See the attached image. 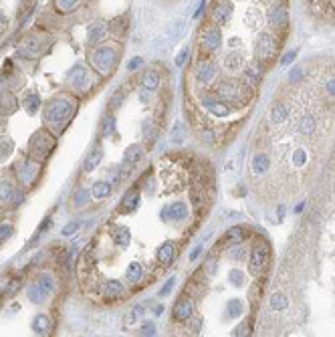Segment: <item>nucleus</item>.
<instances>
[{
  "label": "nucleus",
  "mask_w": 335,
  "mask_h": 337,
  "mask_svg": "<svg viewBox=\"0 0 335 337\" xmlns=\"http://www.w3.org/2000/svg\"><path fill=\"white\" fill-rule=\"evenodd\" d=\"M214 91H216V95L229 105L230 103L232 105H243V103L248 101L252 89H248L245 83H240V81H236V79H220L216 83V87H214Z\"/></svg>",
  "instance_id": "nucleus-1"
},
{
  "label": "nucleus",
  "mask_w": 335,
  "mask_h": 337,
  "mask_svg": "<svg viewBox=\"0 0 335 337\" xmlns=\"http://www.w3.org/2000/svg\"><path fill=\"white\" fill-rule=\"evenodd\" d=\"M89 63L101 77L111 75V71L117 65V49L111 45H99L93 47V51L89 53Z\"/></svg>",
  "instance_id": "nucleus-2"
},
{
  "label": "nucleus",
  "mask_w": 335,
  "mask_h": 337,
  "mask_svg": "<svg viewBox=\"0 0 335 337\" xmlns=\"http://www.w3.org/2000/svg\"><path fill=\"white\" fill-rule=\"evenodd\" d=\"M73 109H75V105L69 99H63V97L53 99L45 107V124L51 129H55L57 124H61L65 127V121L73 115Z\"/></svg>",
  "instance_id": "nucleus-3"
},
{
  "label": "nucleus",
  "mask_w": 335,
  "mask_h": 337,
  "mask_svg": "<svg viewBox=\"0 0 335 337\" xmlns=\"http://www.w3.org/2000/svg\"><path fill=\"white\" fill-rule=\"evenodd\" d=\"M53 145H55V136L53 133H47V131H38L33 136L31 140V147H29V156L36 161H41L45 158H49Z\"/></svg>",
  "instance_id": "nucleus-4"
},
{
  "label": "nucleus",
  "mask_w": 335,
  "mask_h": 337,
  "mask_svg": "<svg viewBox=\"0 0 335 337\" xmlns=\"http://www.w3.org/2000/svg\"><path fill=\"white\" fill-rule=\"evenodd\" d=\"M216 63H214L212 57H198L196 63H194V77L198 81V85L202 87H208L216 81Z\"/></svg>",
  "instance_id": "nucleus-5"
},
{
  "label": "nucleus",
  "mask_w": 335,
  "mask_h": 337,
  "mask_svg": "<svg viewBox=\"0 0 335 337\" xmlns=\"http://www.w3.org/2000/svg\"><path fill=\"white\" fill-rule=\"evenodd\" d=\"M266 263H269V247L264 242H259L257 247L252 248L250 257H248V271L252 277H261Z\"/></svg>",
  "instance_id": "nucleus-6"
},
{
  "label": "nucleus",
  "mask_w": 335,
  "mask_h": 337,
  "mask_svg": "<svg viewBox=\"0 0 335 337\" xmlns=\"http://www.w3.org/2000/svg\"><path fill=\"white\" fill-rule=\"evenodd\" d=\"M69 85L75 93L83 95V93H87L89 87H91V73L85 69L83 65H75L71 75H69Z\"/></svg>",
  "instance_id": "nucleus-7"
},
{
  "label": "nucleus",
  "mask_w": 335,
  "mask_h": 337,
  "mask_svg": "<svg viewBox=\"0 0 335 337\" xmlns=\"http://www.w3.org/2000/svg\"><path fill=\"white\" fill-rule=\"evenodd\" d=\"M263 75H264V65L250 59V61H247L245 69H243V83L248 89H254V87H259V83L263 81Z\"/></svg>",
  "instance_id": "nucleus-8"
},
{
  "label": "nucleus",
  "mask_w": 335,
  "mask_h": 337,
  "mask_svg": "<svg viewBox=\"0 0 335 337\" xmlns=\"http://www.w3.org/2000/svg\"><path fill=\"white\" fill-rule=\"evenodd\" d=\"M200 103H202V107L214 117H229L230 115V105L222 101L218 95H204L202 99H200Z\"/></svg>",
  "instance_id": "nucleus-9"
},
{
  "label": "nucleus",
  "mask_w": 335,
  "mask_h": 337,
  "mask_svg": "<svg viewBox=\"0 0 335 337\" xmlns=\"http://www.w3.org/2000/svg\"><path fill=\"white\" fill-rule=\"evenodd\" d=\"M172 317H174V321H180V323L190 321L194 317V301L190 297H184L182 295L172 309Z\"/></svg>",
  "instance_id": "nucleus-10"
},
{
  "label": "nucleus",
  "mask_w": 335,
  "mask_h": 337,
  "mask_svg": "<svg viewBox=\"0 0 335 337\" xmlns=\"http://www.w3.org/2000/svg\"><path fill=\"white\" fill-rule=\"evenodd\" d=\"M143 158V147L140 143H133L129 145L125 154H123V161H122V168H119V172L123 174V176H129V170L136 168V164Z\"/></svg>",
  "instance_id": "nucleus-11"
},
{
  "label": "nucleus",
  "mask_w": 335,
  "mask_h": 337,
  "mask_svg": "<svg viewBox=\"0 0 335 337\" xmlns=\"http://www.w3.org/2000/svg\"><path fill=\"white\" fill-rule=\"evenodd\" d=\"M247 65V57L245 53H238V51H229L222 55V67L226 73H238L243 71Z\"/></svg>",
  "instance_id": "nucleus-12"
},
{
  "label": "nucleus",
  "mask_w": 335,
  "mask_h": 337,
  "mask_svg": "<svg viewBox=\"0 0 335 337\" xmlns=\"http://www.w3.org/2000/svg\"><path fill=\"white\" fill-rule=\"evenodd\" d=\"M109 33H113L109 24H105V22H95V24H91L89 31H87V45H89V47H99V45H103V40L107 38V35H109Z\"/></svg>",
  "instance_id": "nucleus-13"
},
{
  "label": "nucleus",
  "mask_w": 335,
  "mask_h": 337,
  "mask_svg": "<svg viewBox=\"0 0 335 337\" xmlns=\"http://www.w3.org/2000/svg\"><path fill=\"white\" fill-rule=\"evenodd\" d=\"M162 218L172 220V222L186 220L188 218V204H184V202H174V204H170L162 210Z\"/></svg>",
  "instance_id": "nucleus-14"
},
{
  "label": "nucleus",
  "mask_w": 335,
  "mask_h": 337,
  "mask_svg": "<svg viewBox=\"0 0 335 337\" xmlns=\"http://www.w3.org/2000/svg\"><path fill=\"white\" fill-rule=\"evenodd\" d=\"M18 176L24 184H31L35 178H36V174H38V161L33 160V158H24L20 164H18Z\"/></svg>",
  "instance_id": "nucleus-15"
},
{
  "label": "nucleus",
  "mask_w": 335,
  "mask_h": 337,
  "mask_svg": "<svg viewBox=\"0 0 335 337\" xmlns=\"http://www.w3.org/2000/svg\"><path fill=\"white\" fill-rule=\"evenodd\" d=\"M159 83H162V77H159L158 71L150 69V71H143V75L140 77V85L143 87V91H158L159 89Z\"/></svg>",
  "instance_id": "nucleus-16"
},
{
  "label": "nucleus",
  "mask_w": 335,
  "mask_h": 337,
  "mask_svg": "<svg viewBox=\"0 0 335 337\" xmlns=\"http://www.w3.org/2000/svg\"><path fill=\"white\" fill-rule=\"evenodd\" d=\"M156 259H158V263L162 266L172 265V261L176 259V245H174V242H164V245L158 248Z\"/></svg>",
  "instance_id": "nucleus-17"
},
{
  "label": "nucleus",
  "mask_w": 335,
  "mask_h": 337,
  "mask_svg": "<svg viewBox=\"0 0 335 337\" xmlns=\"http://www.w3.org/2000/svg\"><path fill=\"white\" fill-rule=\"evenodd\" d=\"M247 238V231L243 226H232L229 232L224 234V245L226 247H234V245H240V242H245Z\"/></svg>",
  "instance_id": "nucleus-18"
},
{
  "label": "nucleus",
  "mask_w": 335,
  "mask_h": 337,
  "mask_svg": "<svg viewBox=\"0 0 335 337\" xmlns=\"http://www.w3.org/2000/svg\"><path fill=\"white\" fill-rule=\"evenodd\" d=\"M138 204H140V190L133 188V190H129L122 200V212H133L138 208Z\"/></svg>",
  "instance_id": "nucleus-19"
},
{
  "label": "nucleus",
  "mask_w": 335,
  "mask_h": 337,
  "mask_svg": "<svg viewBox=\"0 0 335 337\" xmlns=\"http://www.w3.org/2000/svg\"><path fill=\"white\" fill-rule=\"evenodd\" d=\"M123 293V285L119 281H109L105 285V289H103V299H107V301H115V299H119V295Z\"/></svg>",
  "instance_id": "nucleus-20"
},
{
  "label": "nucleus",
  "mask_w": 335,
  "mask_h": 337,
  "mask_svg": "<svg viewBox=\"0 0 335 337\" xmlns=\"http://www.w3.org/2000/svg\"><path fill=\"white\" fill-rule=\"evenodd\" d=\"M269 166H271V160L266 154H257L252 158V172L257 176H263L264 172H269Z\"/></svg>",
  "instance_id": "nucleus-21"
},
{
  "label": "nucleus",
  "mask_w": 335,
  "mask_h": 337,
  "mask_svg": "<svg viewBox=\"0 0 335 337\" xmlns=\"http://www.w3.org/2000/svg\"><path fill=\"white\" fill-rule=\"evenodd\" d=\"M269 117H271V124L281 125V124H285V121H287V117H289V109H287V107H285L283 103H275Z\"/></svg>",
  "instance_id": "nucleus-22"
},
{
  "label": "nucleus",
  "mask_w": 335,
  "mask_h": 337,
  "mask_svg": "<svg viewBox=\"0 0 335 337\" xmlns=\"http://www.w3.org/2000/svg\"><path fill=\"white\" fill-rule=\"evenodd\" d=\"M315 117L313 115H303L299 119V124H297V131L303 133V136H313V131H315Z\"/></svg>",
  "instance_id": "nucleus-23"
},
{
  "label": "nucleus",
  "mask_w": 335,
  "mask_h": 337,
  "mask_svg": "<svg viewBox=\"0 0 335 337\" xmlns=\"http://www.w3.org/2000/svg\"><path fill=\"white\" fill-rule=\"evenodd\" d=\"M103 160V150L101 147H97V150H93L89 156H87V160H85V164H83V172H93L97 166H99V161Z\"/></svg>",
  "instance_id": "nucleus-24"
},
{
  "label": "nucleus",
  "mask_w": 335,
  "mask_h": 337,
  "mask_svg": "<svg viewBox=\"0 0 335 337\" xmlns=\"http://www.w3.org/2000/svg\"><path fill=\"white\" fill-rule=\"evenodd\" d=\"M17 107H18V103H17L15 95H12L10 91H2V93H0V109L6 111V113H12Z\"/></svg>",
  "instance_id": "nucleus-25"
},
{
  "label": "nucleus",
  "mask_w": 335,
  "mask_h": 337,
  "mask_svg": "<svg viewBox=\"0 0 335 337\" xmlns=\"http://www.w3.org/2000/svg\"><path fill=\"white\" fill-rule=\"evenodd\" d=\"M113 192V186L109 184V182H105V180H99V182H95L93 184V190H91V194L95 196V198H107Z\"/></svg>",
  "instance_id": "nucleus-26"
},
{
  "label": "nucleus",
  "mask_w": 335,
  "mask_h": 337,
  "mask_svg": "<svg viewBox=\"0 0 335 337\" xmlns=\"http://www.w3.org/2000/svg\"><path fill=\"white\" fill-rule=\"evenodd\" d=\"M113 240H115L122 248H125V247L129 245V242H131L129 228H125V226H115V231H113Z\"/></svg>",
  "instance_id": "nucleus-27"
},
{
  "label": "nucleus",
  "mask_w": 335,
  "mask_h": 337,
  "mask_svg": "<svg viewBox=\"0 0 335 337\" xmlns=\"http://www.w3.org/2000/svg\"><path fill=\"white\" fill-rule=\"evenodd\" d=\"M141 277H143V268H141V265L131 263V265L127 266V271H125V279H127L129 283H133V285H138V283L141 281Z\"/></svg>",
  "instance_id": "nucleus-28"
},
{
  "label": "nucleus",
  "mask_w": 335,
  "mask_h": 337,
  "mask_svg": "<svg viewBox=\"0 0 335 337\" xmlns=\"http://www.w3.org/2000/svg\"><path fill=\"white\" fill-rule=\"evenodd\" d=\"M36 285L41 287V289H43L47 295H51V293H53V289H55V279H53V275H51V273H41V275H38Z\"/></svg>",
  "instance_id": "nucleus-29"
},
{
  "label": "nucleus",
  "mask_w": 335,
  "mask_h": 337,
  "mask_svg": "<svg viewBox=\"0 0 335 337\" xmlns=\"http://www.w3.org/2000/svg\"><path fill=\"white\" fill-rule=\"evenodd\" d=\"M15 198V186L10 180H0V202H10Z\"/></svg>",
  "instance_id": "nucleus-30"
},
{
  "label": "nucleus",
  "mask_w": 335,
  "mask_h": 337,
  "mask_svg": "<svg viewBox=\"0 0 335 337\" xmlns=\"http://www.w3.org/2000/svg\"><path fill=\"white\" fill-rule=\"evenodd\" d=\"M26 295H29V299L33 301V303H45V299L49 297V295L38 287V285H31L29 287V291H26Z\"/></svg>",
  "instance_id": "nucleus-31"
},
{
  "label": "nucleus",
  "mask_w": 335,
  "mask_h": 337,
  "mask_svg": "<svg viewBox=\"0 0 335 337\" xmlns=\"http://www.w3.org/2000/svg\"><path fill=\"white\" fill-rule=\"evenodd\" d=\"M89 196H91V192L87 190V188H79V190L75 192V196H73V206L75 208H83L89 202Z\"/></svg>",
  "instance_id": "nucleus-32"
},
{
  "label": "nucleus",
  "mask_w": 335,
  "mask_h": 337,
  "mask_svg": "<svg viewBox=\"0 0 335 337\" xmlns=\"http://www.w3.org/2000/svg\"><path fill=\"white\" fill-rule=\"evenodd\" d=\"M243 311H245V305H243V301H238V299H232V301H229V305H226V315L229 317H240L243 315Z\"/></svg>",
  "instance_id": "nucleus-33"
},
{
  "label": "nucleus",
  "mask_w": 335,
  "mask_h": 337,
  "mask_svg": "<svg viewBox=\"0 0 335 337\" xmlns=\"http://www.w3.org/2000/svg\"><path fill=\"white\" fill-rule=\"evenodd\" d=\"M287 305H289V299H287L285 293H273L271 307L275 309V311H283V309H287Z\"/></svg>",
  "instance_id": "nucleus-34"
},
{
  "label": "nucleus",
  "mask_w": 335,
  "mask_h": 337,
  "mask_svg": "<svg viewBox=\"0 0 335 337\" xmlns=\"http://www.w3.org/2000/svg\"><path fill=\"white\" fill-rule=\"evenodd\" d=\"M79 2H81V0H55V10L57 12H61V15H67V12H71Z\"/></svg>",
  "instance_id": "nucleus-35"
},
{
  "label": "nucleus",
  "mask_w": 335,
  "mask_h": 337,
  "mask_svg": "<svg viewBox=\"0 0 335 337\" xmlns=\"http://www.w3.org/2000/svg\"><path fill=\"white\" fill-rule=\"evenodd\" d=\"M38 105H41V97H38V93H29V95L24 97V107H26V111H29L31 115L36 113Z\"/></svg>",
  "instance_id": "nucleus-36"
},
{
  "label": "nucleus",
  "mask_w": 335,
  "mask_h": 337,
  "mask_svg": "<svg viewBox=\"0 0 335 337\" xmlns=\"http://www.w3.org/2000/svg\"><path fill=\"white\" fill-rule=\"evenodd\" d=\"M49 327H51V321L47 319V315H38V317L33 321V329H35L36 333H45V331H49Z\"/></svg>",
  "instance_id": "nucleus-37"
},
{
  "label": "nucleus",
  "mask_w": 335,
  "mask_h": 337,
  "mask_svg": "<svg viewBox=\"0 0 335 337\" xmlns=\"http://www.w3.org/2000/svg\"><path fill=\"white\" fill-rule=\"evenodd\" d=\"M115 129V117H113V113L109 111V113H105V117H103V125H101V133L103 136H109V133Z\"/></svg>",
  "instance_id": "nucleus-38"
},
{
  "label": "nucleus",
  "mask_w": 335,
  "mask_h": 337,
  "mask_svg": "<svg viewBox=\"0 0 335 337\" xmlns=\"http://www.w3.org/2000/svg\"><path fill=\"white\" fill-rule=\"evenodd\" d=\"M190 198H192V206L198 210L200 206L204 204V194H202V186H196L194 190L190 192Z\"/></svg>",
  "instance_id": "nucleus-39"
},
{
  "label": "nucleus",
  "mask_w": 335,
  "mask_h": 337,
  "mask_svg": "<svg viewBox=\"0 0 335 337\" xmlns=\"http://www.w3.org/2000/svg\"><path fill=\"white\" fill-rule=\"evenodd\" d=\"M229 281L234 287H243L245 285V273L240 271V268H232V271L229 273Z\"/></svg>",
  "instance_id": "nucleus-40"
},
{
  "label": "nucleus",
  "mask_w": 335,
  "mask_h": 337,
  "mask_svg": "<svg viewBox=\"0 0 335 337\" xmlns=\"http://www.w3.org/2000/svg\"><path fill=\"white\" fill-rule=\"evenodd\" d=\"M12 147H15V145H12V140L10 138H6V136L0 138V160H2L4 156H8L12 152Z\"/></svg>",
  "instance_id": "nucleus-41"
},
{
  "label": "nucleus",
  "mask_w": 335,
  "mask_h": 337,
  "mask_svg": "<svg viewBox=\"0 0 335 337\" xmlns=\"http://www.w3.org/2000/svg\"><path fill=\"white\" fill-rule=\"evenodd\" d=\"M123 97H125V91H117V93H115V95L111 97V101H109V111L117 109V105H122Z\"/></svg>",
  "instance_id": "nucleus-42"
},
{
  "label": "nucleus",
  "mask_w": 335,
  "mask_h": 337,
  "mask_svg": "<svg viewBox=\"0 0 335 337\" xmlns=\"http://www.w3.org/2000/svg\"><path fill=\"white\" fill-rule=\"evenodd\" d=\"M184 140V129H182V124L178 121L176 125H174V129H172V142H176V143H180Z\"/></svg>",
  "instance_id": "nucleus-43"
},
{
  "label": "nucleus",
  "mask_w": 335,
  "mask_h": 337,
  "mask_svg": "<svg viewBox=\"0 0 335 337\" xmlns=\"http://www.w3.org/2000/svg\"><path fill=\"white\" fill-rule=\"evenodd\" d=\"M305 161H307V156H305V152H303V150H297V152L293 154V164L297 166V168L305 166Z\"/></svg>",
  "instance_id": "nucleus-44"
},
{
  "label": "nucleus",
  "mask_w": 335,
  "mask_h": 337,
  "mask_svg": "<svg viewBox=\"0 0 335 337\" xmlns=\"http://www.w3.org/2000/svg\"><path fill=\"white\" fill-rule=\"evenodd\" d=\"M214 273H216V259L212 257V259H208V261L204 263V275H206V277H212Z\"/></svg>",
  "instance_id": "nucleus-45"
},
{
  "label": "nucleus",
  "mask_w": 335,
  "mask_h": 337,
  "mask_svg": "<svg viewBox=\"0 0 335 337\" xmlns=\"http://www.w3.org/2000/svg\"><path fill=\"white\" fill-rule=\"evenodd\" d=\"M245 252H247L245 248H240L238 245H234V247H232V250H230V257H232L234 261H243V259L247 257V254H245Z\"/></svg>",
  "instance_id": "nucleus-46"
},
{
  "label": "nucleus",
  "mask_w": 335,
  "mask_h": 337,
  "mask_svg": "<svg viewBox=\"0 0 335 337\" xmlns=\"http://www.w3.org/2000/svg\"><path fill=\"white\" fill-rule=\"evenodd\" d=\"M232 335H236V337L250 335V325H248V323H243V325H238V327L234 329V333H232Z\"/></svg>",
  "instance_id": "nucleus-47"
},
{
  "label": "nucleus",
  "mask_w": 335,
  "mask_h": 337,
  "mask_svg": "<svg viewBox=\"0 0 335 337\" xmlns=\"http://www.w3.org/2000/svg\"><path fill=\"white\" fill-rule=\"evenodd\" d=\"M79 228V222H69L65 228H63V236H69V234H75Z\"/></svg>",
  "instance_id": "nucleus-48"
},
{
  "label": "nucleus",
  "mask_w": 335,
  "mask_h": 337,
  "mask_svg": "<svg viewBox=\"0 0 335 337\" xmlns=\"http://www.w3.org/2000/svg\"><path fill=\"white\" fill-rule=\"evenodd\" d=\"M12 232H15V228L10 224H0V238H8Z\"/></svg>",
  "instance_id": "nucleus-49"
},
{
  "label": "nucleus",
  "mask_w": 335,
  "mask_h": 337,
  "mask_svg": "<svg viewBox=\"0 0 335 337\" xmlns=\"http://www.w3.org/2000/svg\"><path fill=\"white\" fill-rule=\"evenodd\" d=\"M174 283H176V279L170 277V279H168V283H166V287H164L162 291H159V295H162V297H166V295H170V293H172V289H174Z\"/></svg>",
  "instance_id": "nucleus-50"
},
{
  "label": "nucleus",
  "mask_w": 335,
  "mask_h": 337,
  "mask_svg": "<svg viewBox=\"0 0 335 337\" xmlns=\"http://www.w3.org/2000/svg\"><path fill=\"white\" fill-rule=\"evenodd\" d=\"M301 75H303L301 67H295V69L289 73V81H291V83H295V81H299V79H301Z\"/></svg>",
  "instance_id": "nucleus-51"
},
{
  "label": "nucleus",
  "mask_w": 335,
  "mask_h": 337,
  "mask_svg": "<svg viewBox=\"0 0 335 337\" xmlns=\"http://www.w3.org/2000/svg\"><path fill=\"white\" fill-rule=\"evenodd\" d=\"M141 335H156V325H154V323L147 321L145 325L141 327Z\"/></svg>",
  "instance_id": "nucleus-52"
},
{
  "label": "nucleus",
  "mask_w": 335,
  "mask_h": 337,
  "mask_svg": "<svg viewBox=\"0 0 335 337\" xmlns=\"http://www.w3.org/2000/svg\"><path fill=\"white\" fill-rule=\"evenodd\" d=\"M188 55H190V51H188V49H184V51L180 53V55H178V59H176V65L182 67L186 61H188Z\"/></svg>",
  "instance_id": "nucleus-53"
},
{
  "label": "nucleus",
  "mask_w": 335,
  "mask_h": 337,
  "mask_svg": "<svg viewBox=\"0 0 335 337\" xmlns=\"http://www.w3.org/2000/svg\"><path fill=\"white\" fill-rule=\"evenodd\" d=\"M297 57V51H291V53H287V55L281 59V65H289V63H293V59Z\"/></svg>",
  "instance_id": "nucleus-54"
},
{
  "label": "nucleus",
  "mask_w": 335,
  "mask_h": 337,
  "mask_svg": "<svg viewBox=\"0 0 335 337\" xmlns=\"http://www.w3.org/2000/svg\"><path fill=\"white\" fill-rule=\"evenodd\" d=\"M202 250H204V248H202V245L194 247V248H192V252H190V261H196V259L200 257V254H202Z\"/></svg>",
  "instance_id": "nucleus-55"
},
{
  "label": "nucleus",
  "mask_w": 335,
  "mask_h": 337,
  "mask_svg": "<svg viewBox=\"0 0 335 337\" xmlns=\"http://www.w3.org/2000/svg\"><path fill=\"white\" fill-rule=\"evenodd\" d=\"M140 67H141V59L136 57V59H133V61L127 65V69H129V71H136V69H140Z\"/></svg>",
  "instance_id": "nucleus-56"
},
{
  "label": "nucleus",
  "mask_w": 335,
  "mask_h": 337,
  "mask_svg": "<svg viewBox=\"0 0 335 337\" xmlns=\"http://www.w3.org/2000/svg\"><path fill=\"white\" fill-rule=\"evenodd\" d=\"M327 91L331 93V95H335V77H329V81H327Z\"/></svg>",
  "instance_id": "nucleus-57"
},
{
  "label": "nucleus",
  "mask_w": 335,
  "mask_h": 337,
  "mask_svg": "<svg viewBox=\"0 0 335 337\" xmlns=\"http://www.w3.org/2000/svg\"><path fill=\"white\" fill-rule=\"evenodd\" d=\"M17 287H18V281H12V283H10V289H8V295L15 293V291H17Z\"/></svg>",
  "instance_id": "nucleus-58"
},
{
  "label": "nucleus",
  "mask_w": 335,
  "mask_h": 337,
  "mask_svg": "<svg viewBox=\"0 0 335 337\" xmlns=\"http://www.w3.org/2000/svg\"><path fill=\"white\" fill-rule=\"evenodd\" d=\"M277 214H279V218H283V216H285V206H279Z\"/></svg>",
  "instance_id": "nucleus-59"
}]
</instances>
